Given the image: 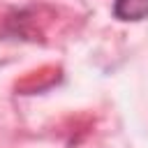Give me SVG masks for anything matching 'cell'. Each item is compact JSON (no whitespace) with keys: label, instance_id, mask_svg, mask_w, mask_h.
Returning a JSON list of instances; mask_svg holds the SVG:
<instances>
[{"label":"cell","instance_id":"obj_1","mask_svg":"<svg viewBox=\"0 0 148 148\" xmlns=\"http://www.w3.org/2000/svg\"><path fill=\"white\" fill-rule=\"evenodd\" d=\"M113 14L120 21H141L148 16V0H116Z\"/></svg>","mask_w":148,"mask_h":148}]
</instances>
